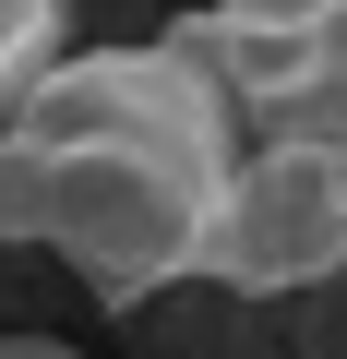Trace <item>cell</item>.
Returning a JSON list of instances; mask_svg holds the SVG:
<instances>
[{
	"instance_id": "3",
	"label": "cell",
	"mask_w": 347,
	"mask_h": 359,
	"mask_svg": "<svg viewBox=\"0 0 347 359\" xmlns=\"http://www.w3.org/2000/svg\"><path fill=\"white\" fill-rule=\"evenodd\" d=\"M60 72V0H0V144L36 108V84Z\"/></svg>"
},
{
	"instance_id": "1",
	"label": "cell",
	"mask_w": 347,
	"mask_h": 359,
	"mask_svg": "<svg viewBox=\"0 0 347 359\" xmlns=\"http://www.w3.org/2000/svg\"><path fill=\"white\" fill-rule=\"evenodd\" d=\"M240 156H168V144H0L13 180V240L60 252L96 299H144L168 276H204L216 240V192Z\"/></svg>"
},
{
	"instance_id": "4",
	"label": "cell",
	"mask_w": 347,
	"mask_h": 359,
	"mask_svg": "<svg viewBox=\"0 0 347 359\" xmlns=\"http://www.w3.org/2000/svg\"><path fill=\"white\" fill-rule=\"evenodd\" d=\"M0 359H60V347H36V335H0Z\"/></svg>"
},
{
	"instance_id": "2",
	"label": "cell",
	"mask_w": 347,
	"mask_h": 359,
	"mask_svg": "<svg viewBox=\"0 0 347 359\" xmlns=\"http://www.w3.org/2000/svg\"><path fill=\"white\" fill-rule=\"evenodd\" d=\"M347 264V144H240L228 192H216V240L204 276L216 287H311Z\"/></svg>"
}]
</instances>
